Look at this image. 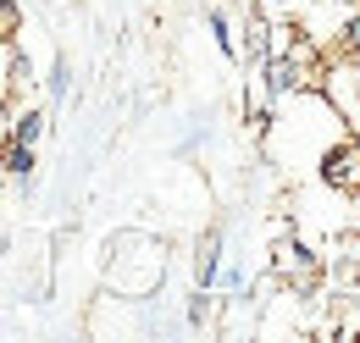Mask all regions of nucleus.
Masks as SVG:
<instances>
[{"label":"nucleus","instance_id":"f257e3e1","mask_svg":"<svg viewBox=\"0 0 360 343\" xmlns=\"http://www.w3.org/2000/svg\"><path fill=\"white\" fill-rule=\"evenodd\" d=\"M271 271H277L283 283H294V294H311L316 283H321V255H316L300 233L283 227V238L271 244Z\"/></svg>","mask_w":360,"mask_h":343},{"label":"nucleus","instance_id":"f03ea898","mask_svg":"<svg viewBox=\"0 0 360 343\" xmlns=\"http://www.w3.org/2000/svg\"><path fill=\"white\" fill-rule=\"evenodd\" d=\"M321 183L338 188L344 200H355V194H360V144H355V138H338V144L321 155Z\"/></svg>","mask_w":360,"mask_h":343},{"label":"nucleus","instance_id":"7ed1b4c3","mask_svg":"<svg viewBox=\"0 0 360 343\" xmlns=\"http://www.w3.org/2000/svg\"><path fill=\"white\" fill-rule=\"evenodd\" d=\"M238 56H244L250 67H261L271 56V22H266L261 6H250V17H244V44H238Z\"/></svg>","mask_w":360,"mask_h":343},{"label":"nucleus","instance_id":"20e7f679","mask_svg":"<svg viewBox=\"0 0 360 343\" xmlns=\"http://www.w3.org/2000/svg\"><path fill=\"white\" fill-rule=\"evenodd\" d=\"M194 277H200V288H217V277H222V233L211 227L205 238H200V255H194Z\"/></svg>","mask_w":360,"mask_h":343},{"label":"nucleus","instance_id":"39448f33","mask_svg":"<svg viewBox=\"0 0 360 343\" xmlns=\"http://www.w3.org/2000/svg\"><path fill=\"white\" fill-rule=\"evenodd\" d=\"M0 167H6V177L28 183V177H34V144H17V138H6V155H0Z\"/></svg>","mask_w":360,"mask_h":343},{"label":"nucleus","instance_id":"423d86ee","mask_svg":"<svg viewBox=\"0 0 360 343\" xmlns=\"http://www.w3.org/2000/svg\"><path fill=\"white\" fill-rule=\"evenodd\" d=\"M39 133H45V111H17V117H11V138H17V144H34Z\"/></svg>","mask_w":360,"mask_h":343},{"label":"nucleus","instance_id":"0eeeda50","mask_svg":"<svg viewBox=\"0 0 360 343\" xmlns=\"http://www.w3.org/2000/svg\"><path fill=\"white\" fill-rule=\"evenodd\" d=\"M205 28H211V39H217V50L238 61V39H233V28H227V17H222V11H205Z\"/></svg>","mask_w":360,"mask_h":343},{"label":"nucleus","instance_id":"6e6552de","mask_svg":"<svg viewBox=\"0 0 360 343\" xmlns=\"http://www.w3.org/2000/svg\"><path fill=\"white\" fill-rule=\"evenodd\" d=\"M17 34H22V11L11 0H0V44H11Z\"/></svg>","mask_w":360,"mask_h":343},{"label":"nucleus","instance_id":"1a4fd4ad","mask_svg":"<svg viewBox=\"0 0 360 343\" xmlns=\"http://www.w3.org/2000/svg\"><path fill=\"white\" fill-rule=\"evenodd\" d=\"M211 316H217V299H211V288H200V294H194V304H188V327H205Z\"/></svg>","mask_w":360,"mask_h":343},{"label":"nucleus","instance_id":"9d476101","mask_svg":"<svg viewBox=\"0 0 360 343\" xmlns=\"http://www.w3.org/2000/svg\"><path fill=\"white\" fill-rule=\"evenodd\" d=\"M67 78H72V67L56 61V72H50V94H67Z\"/></svg>","mask_w":360,"mask_h":343},{"label":"nucleus","instance_id":"9b49d317","mask_svg":"<svg viewBox=\"0 0 360 343\" xmlns=\"http://www.w3.org/2000/svg\"><path fill=\"white\" fill-rule=\"evenodd\" d=\"M255 6H283V0H255Z\"/></svg>","mask_w":360,"mask_h":343}]
</instances>
